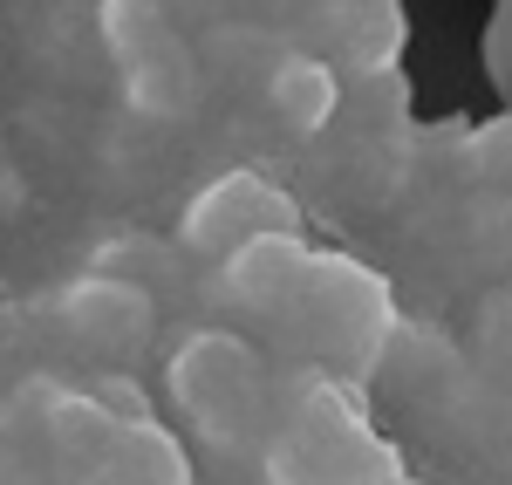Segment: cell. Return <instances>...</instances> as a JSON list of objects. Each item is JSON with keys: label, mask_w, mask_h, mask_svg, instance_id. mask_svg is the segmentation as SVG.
I'll use <instances>...</instances> for the list:
<instances>
[{"label": "cell", "mask_w": 512, "mask_h": 485, "mask_svg": "<svg viewBox=\"0 0 512 485\" xmlns=\"http://www.w3.org/2000/svg\"><path fill=\"white\" fill-rule=\"evenodd\" d=\"M260 458L274 485H403L396 445L362 417L349 383L321 369H294L280 383L260 431Z\"/></svg>", "instance_id": "6da1fadb"}, {"label": "cell", "mask_w": 512, "mask_h": 485, "mask_svg": "<svg viewBox=\"0 0 512 485\" xmlns=\"http://www.w3.org/2000/svg\"><path fill=\"white\" fill-rule=\"evenodd\" d=\"M280 335L294 342V356L321 376H335V383H369L376 369L390 363L396 335V294L390 281L376 274V267H362L349 253H335V246H315V260H308V281L301 294L287 301V315H280Z\"/></svg>", "instance_id": "7a4b0ae2"}, {"label": "cell", "mask_w": 512, "mask_h": 485, "mask_svg": "<svg viewBox=\"0 0 512 485\" xmlns=\"http://www.w3.org/2000/svg\"><path fill=\"white\" fill-rule=\"evenodd\" d=\"M164 390H171L178 417L198 431V445H212V451L260 445L267 410H274L267 363H260V349L246 335H233V328H192L171 349Z\"/></svg>", "instance_id": "3957f363"}, {"label": "cell", "mask_w": 512, "mask_h": 485, "mask_svg": "<svg viewBox=\"0 0 512 485\" xmlns=\"http://www.w3.org/2000/svg\"><path fill=\"white\" fill-rule=\"evenodd\" d=\"M253 233H301V205L294 192L267 171H219L212 185H198L185 219H178V253L219 260L246 246Z\"/></svg>", "instance_id": "277c9868"}, {"label": "cell", "mask_w": 512, "mask_h": 485, "mask_svg": "<svg viewBox=\"0 0 512 485\" xmlns=\"http://www.w3.org/2000/svg\"><path fill=\"white\" fill-rule=\"evenodd\" d=\"M48 322L62 328L76 349H103V356H130L158 335V294L144 281H123L110 267H89L76 281L48 294Z\"/></svg>", "instance_id": "5b68a950"}, {"label": "cell", "mask_w": 512, "mask_h": 485, "mask_svg": "<svg viewBox=\"0 0 512 485\" xmlns=\"http://www.w3.org/2000/svg\"><path fill=\"white\" fill-rule=\"evenodd\" d=\"M308 260H315L308 233H253L246 246L219 253V294L253 322H280L308 281Z\"/></svg>", "instance_id": "8992f818"}, {"label": "cell", "mask_w": 512, "mask_h": 485, "mask_svg": "<svg viewBox=\"0 0 512 485\" xmlns=\"http://www.w3.org/2000/svg\"><path fill=\"white\" fill-rule=\"evenodd\" d=\"M21 404L35 417L41 451H48V465H55L62 485H76L82 472L96 465V451L110 445V431H117V410L103 404L96 390H69V383H55V376L21 383Z\"/></svg>", "instance_id": "52a82bcc"}, {"label": "cell", "mask_w": 512, "mask_h": 485, "mask_svg": "<svg viewBox=\"0 0 512 485\" xmlns=\"http://www.w3.org/2000/svg\"><path fill=\"white\" fill-rule=\"evenodd\" d=\"M321 62L342 76H383L403 48V14L396 0H321Z\"/></svg>", "instance_id": "ba28073f"}, {"label": "cell", "mask_w": 512, "mask_h": 485, "mask_svg": "<svg viewBox=\"0 0 512 485\" xmlns=\"http://www.w3.org/2000/svg\"><path fill=\"white\" fill-rule=\"evenodd\" d=\"M76 485H192V458L158 417H117L110 445Z\"/></svg>", "instance_id": "9c48e42d"}, {"label": "cell", "mask_w": 512, "mask_h": 485, "mask_svg": "<svg viewBox=\"0 0 512 485\" xmlns=\"http://www.w3.org/2000/svg\"><path fill=\"white\" fill-rule=\"evenodd\" d=\"M117 82H123V103H130L137 117L178 123L198 103V55H192V41L171 35V41H158V48H144V55L117 62Z\"/></svg>", "instance_id": "30bf717a"}, {"label": "cell", "mask_w": 512, "mask_h": 485, "mask_svg": "<svg viewBox=\"0 0 512 485\" xmlns=\"http://www.w3.org/2000/svg\"><path fill=\"white\" fill-rule=\"evenodd\" d=\"M267 110H274L280 130H294V137H315V130H328V117H335V103H342V76L321 62V55H308V48H287V55H274V69H267Z\"/></svg>", "instance_id": "8fae6325"}, {"label": "cell", "mask_w": 512, "mask_h": 485, "mask_svg": "<svg viewBox=\"0 0 512 485\" xmlns=\"http://www.w3.org/2000/svg\"><path fill=\"white\" fill-rule=\"evenodd\" d=\"M96 28H103L110 62H130V55H144V48L178 35V14H171V0H103Z\"/></svg>", "instance_id": "7c38bea8"}]
</instances>
